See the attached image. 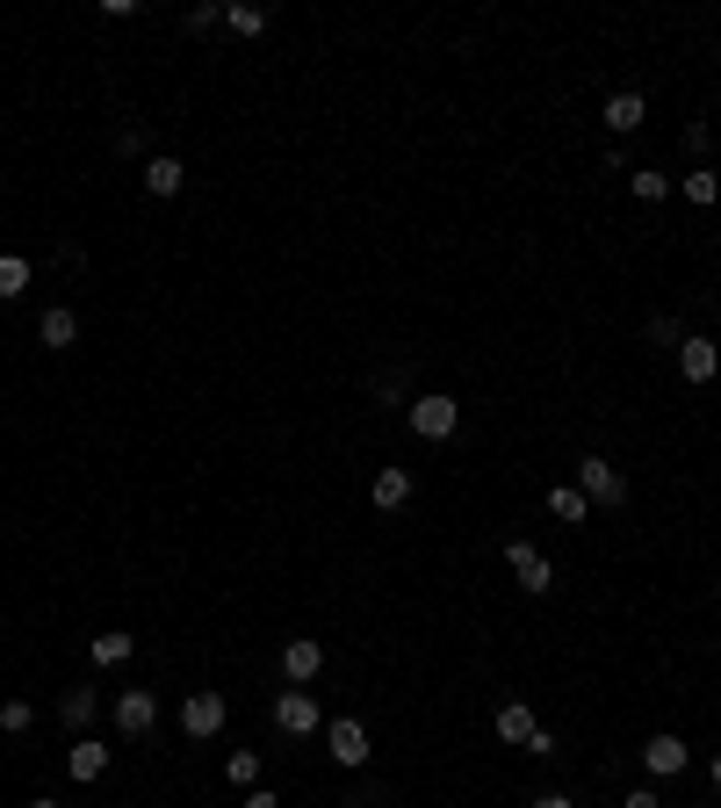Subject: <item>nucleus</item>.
<instances>
[{"label":"nucleus","instance_id":"f257e3e1","mask_svg":"<svg viewBox=\"0 0 721 808\" xmlns=\"http://www.w3.org/2000/svg\"><path fill=\"white\" fill-rule=\"evenodd\" d=\"M577 491L592 505H620V499H628V477H620L614 463H599V455H584V463H577Z\"/></svg>","mask_w":721,"mask_h":808},{"label":"nucleus","instance_id":"f03ea898","mask_svg":"<svg viewBox=\"0 0 721 808\" xmlns=\"http://www.w3.org/2000/svg\"><path fill=\"white\" fill-rule=\"evenodd\" d=\"M275 729H282V737H318L325 715H318V701L296 686V693H275Z\"/></svg>","mask_w":721,"mask_h":808},{"label":"nucleus","instance_id":"7ed1b4c3","mask_svg":"<svg viewBox=\"0 0 721 808\" xmlns=\"http://www.w3.org/2000/svg\"><path fill=\"white\" fill-rule=\"evenodd\" d=\"M455 419H462V412H455V397H440V390L412 405V433H419V441H447V433H455Z\"/></svg>","mask_w":721,"mask_h":808},{"label":"nucleus","instance_id":"20e7f679","mask_svg":"<svg viewBox=\"0 0 721 808\" xmlns=\"http://www.w3.org/2000/svg\"><path fill=\"white\" fill-rule=\"evenodd\" d=\"M505 564H513V578H519V585H527V592H549V585H556L549 556L534 549V542H505Z\"/></svg>","mask_w":721,"mask_h":808},{"label":"nucleus","instance_id":"39448f33","mask_svg":"<svg viewBox=\"0 0 721 808\" xmlns=\"http://www.w3.org/2000/svg\"><path fill=\"white\" fill-rule=\"evenodd\" d=\"M181 729H188V737H217L224 729V693H188V701H181Z\"/></svg>","mask_w":721,"mask_h":808},{"label":"nucleus","instance_id":"423d86ee","mask_svg":"<svg viewBox=\"0 0 721 808\" xmlns=\"http://www.w3.org/2000/svg\"><path fill=\"white\" fill-rule=\"evenodd\" d=\"M325 743H332V758H340L346 773H354V765H368V729H360L354 715H340V722L325 729Z\"/></svg>","mask_w":721,"mask_h":808},{"label":"nucleus","instance_id":"0eeeda50","mask_svg":"<svg viewBox=\"0 0 721 808\" xmlns=\"http://www.w3.org/2000/svg\"><path fill=\"white\" fill-rule=\"evenodd\" d=\"M686 758H693V751H686V743H678V737H671V729H656V737H650V743H642V765H650V773H656V779H671V773H686Z\"/></svg>","mask_w":721,"mask_h":808},{"label":"nucleus","instance_id":"6e6552de","mask_svg":"<svg viewBox=\"0 0 721 808\" xmlns=\"http://www.w3.org/2000/svg\"><path fill=\"white\" fill-rule=\"evenodd\" d=\"M282 671H289V686H310V679H318V671H325V642L296 636L289 650H282Z\"/></svg>","mask_w":721,"mask_h":808},{"label":"nucleus","instance_id":"1a4fd4ad","mask_svg":"<svg viewBox=\"0 0 721 808\" xmlns=\"http://www.w3.org/2000/svg\"><path fill=\"white\" fill-rule=\"evenodd\" d=\"M152 722H159L152 693H123V701H116V729H123V737H152Z\"/></svg>","mask_w":721,"mask_h":808},{"label":"nucleus","instance_id":"9d476101","mask_svg":"<svg viewBox=\"0 0 721 808\" xmlns=\"http://www.w3.org/2000/svg\"><path fill=\"white\" fill-rule=\"evenodd\" d=\"M721 368V346L714 340H678V376L686 383H707Z\"/></svg>","mask_w":721,"mask_h":808},{"label":"nucleus","instance_id":"9b49d317","mask_svg":"<svg viewBox=\"0 0 721 808\" xmlns=\"http://www.w3.org/2000/svg\"><path fill=\"white\" fill-rule=\"evenodd\" d=\"M642 123H650V102H642L636 87H628V94H614V102H606V130H620V138H628V130H642Z\"/></svg>","mask_w":721,"mask_h":808},{"label":"nucleus","instance_id":"f8f14e48","mask_svg":"<svg viewBox=\"0 0 721 808\" xmlns=\"http://www.w3.org/2000/svg\"><path fill=\"white\" fill-rule=\"evenodd\" d=\"M66 765H72V779H102V773H108V743H102V737H80V743L66 751Z\"/></svg>","mask_w":721,"mask_h":808},{"label":"nucleus","instance_id":"ddd939ff","mask_svg":"<svg viewBox=\"0 0 721 808\" xmlns=\"http://www.w3.org/2000/svg\"><path fill=\"white\" fill-rule=\"evenodd\" d=\"M145 189H152V195H181V189H188V167H181V159H167V152L145 159Z\"/></svg>","mask_w":721,"mask_h":808},{"label":"nucleus","instance_id":"4468645a","mask_svg":"<svg viewBox=\"0 0 721 808\" xmlns=\"http://www.w3.org/2000/svg\"><path fill=\"white\" fill-rule=\"evenodd\" d=\"M534 729H541V722H534V707H527V701H505V707H499V737H505V743H519V751H527Z\"/></svg>","mask_w":721,"mask_h":808},{"label":"nucleus","instance_id":"2eb2a0df","mask_svg":"<svg viewBox=\"0 0 721 808\" xmlns=\"http://www.w3.org/2000/svg\"><path fill=\"white\" fill-rule=\"evenodd\" d=\"M368 499H376L382 513H397V505L412 499V469H376V491H368Z\"/></svg>","mask_w":721,"mask_h":808},{"label":"nucleus","instance_id":"dca6fc26","mask_svg":"<svg viewBox=\"0 0 721 808\" xmlns=\"http://www.w3.org/2000/svg\"><path fill=\"white\" fill-rule=\"evenodd\" d=\"M36 340H44V346H72V340H80V318H72V310H44Z\"/></svg>","mask_w":721,"mask_h":808},{"label":"nucleus","instance_id":"f3484780","mask_svg":"<svg viewBox=\"0 0 721 808\" xmlns=\"http://www.w3.org/2000/svg\"><path fill=\"white\" fill-rule=\"evenodd\" d=\"M678 195H686V203H700V209H707V203H714V195H721V181H714V167H693V173H686V181H678Z\"/></svg>","mask_w":721,"mask_h":808},{"label":"nucleus","instance_id":"a211bd4d","mask_svg":"<svg viewBox=\"0 0 721 808\" xmlns=\"http://www.w3.org/2000/svg\"><path fill=\"white\" fill-rule=\"evenodd\" d=\"M549 513L556 520H592V499H584L577 483H563V491H549Z\"/></svg>","mask_w":721,"mask_h":808},{"label":"nucleus","instance_id":"6ab92c4d","mask_svg":"<svg viewBox=\"0 0 721 808\" xmlns=\"http://www.w3.org/2000/svg\"><path fill=\"white\" fill-rule=\"evenodd\" d=\"M58 715H66V729H87V722H94V693H87V686H72L66 701H58Z\"/></svg>","mask_w":721,"mask_h":808},{"label":"nucleus","instance_id":"aec40b11","mask_svg":"<svg viewBox=\"0 0 721 808\" xmlns=\"http://www.w3.org/2000/svg\"><path fill=\"white\" fill-rule=\"evenodd\" d=\"M22 289H30V260L0 253V296H22Z\"/></svg>","mask_w":721,"mask_h":808},{"label":"nucleus","instance_id":"412c9836","mask_svg":"<svg viewBox=\"0 0 721 808\" xmlns=\"http://www.w3.org/2000/svg\"><path fill=\"white\" fill-rule=\"evenodd\" d=\"M224 773H231V787H253V779H260V751H231V758H224Z\"/></svg>","mask_w":721,"mask_h":808},{"label":"nucleus","instance_id":"4be33fe9","mask_svg":"<svg viewBox=\"0 0 721 808\" xmlns=\"http://www.w3.org/2000/svg\"><path fill=\"white\" fill-rule=\"evenodd\" d=\"M224 22H231L239 36H260V30H267V15H260V8H245V0H239V8H224Z\"/></svg>","mask_w":721,"mask_h":808},{"label":"nucleus","instance_id":"5701e85b","mask_svg":"<svg viewBox=\"0 0 721 808\" xmlns=\"http://www.w3.org/2000/svg\"><path fill=\"white\" fill-rule=\"evenodd\" d=\"M94 664H130V636H94Z\"/></svg>","mask_w":721,"mask_h":808},{"label":"nucleus","instance_id":"b1692460","mask_svg":"<svg viewBox=\"0 0 721 808\" xmlns=\"http://www.w3.org/2000/svg\"><path fill=\"white\" fill-rule=\"evenodd\" d=\"M30 722H36V707H30V701H8V707H0V729H8V737H22Z\"/></svg>","mask_w":721,"mask_h":808},{"label":"nucleus","instance_id":"393cba45","mask_svg":"<svg viewBox=\"0 0 721 808\" xmlns=\"http://www.w3.org/2000/svg\"><path fill=\"white\" fill-rule=\"evenodd\" d=\"M628 189H636V203H664V195H671V181H664V173H636Z\"/></svg>","mask_w":721,"mask_h":808},{"label":"nucleus","instance_id":"a878e982","mask_svg":"<svg viewBox=\"0 0 721 808\" xmlns=\"http://www.w3.org/2000/svg\"><path fill=\"white\" fill-rule=\"evenodd\" d=\"M245 808H282V794H267V787H253V794H245Z\"/></svg>","mask_w":721,"mask_h":808},{"label":"nucleus","instance_id":"bb28decb","mask_svg":"<svg viewBox=\"0 0 721 808\" xmlns=\"http://www.w3.org/2000/svg\"><path fill=\"white\" fill-rule=\"evenodd\" d=\"M620 808H664V801H656L650 787H636V794H628V801H620Z\"/></svg>","mask_w":721,"mask_h":808},{"label":"nucleus","instance_id":"cd10ccee","mask_svg":"<svg viewBox=\"0 0 721 808\" xmlns=\"http://www.w3.org/2000/svg\"><path fill=\"white\" fill-rule=\"evenodd\" d=\"M534 808H570V794H541V801H534Z\"/></svg>","mask_w":721,"mask_h":808},{"label":"nucleus","instance_id":"c85d7f7f","mask_svg":"<svg viewBox=\"0 0 721 808\" xmlns=\"http://www.w3.org/2000/svg\"><path fill=\"white\" fill-rule=\"evenodd\" d=\"M714 787H721V758H714Z\"/></svg>","mask_w":721,"mask_h":808},{"label":"nucleus","instance_id":"c756f323","mask_svg":"<svg viewBox=\"0 0 721 808\" xmlns=\"http://www.w3.org/2000/svg\"><path fill=\"white\" fill-rule=\"evenodd\" d=\"M30 808H58V801H30Z\"/></svg>","mask_w":721,"mask_h":808}]
</instances>
